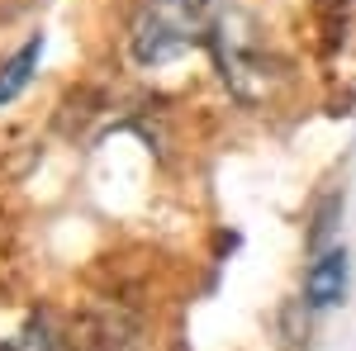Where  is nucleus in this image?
I'll use <instances>...</instances> for the list:
<instances>
[{
  "instance_id": "nucleus-2",
  "label": "nucleus",
  "mask_w": 356,
  "mask_h": 351,
  "mask_svg": "<svg viewBox=\"0 0 356 351\" xmlns=\"http://www.w3.org/2000/svg\"><path fill=\"white\" fill-rule=\"evenodd\" d=\"M342 295H347V252L332 247L314 261L304 299H309V309H332V304H342Z\"/></svg>"
},
{
  "instance_id": "nucleus-1",
  "label": "nucleus",
  "mask_w": 356,
  "mask_h": 351,
  "mask_svg": "<svg viewBox=\"0 0 356 351\" xmlns=\"http://www.w3.org/2000/svg\"><path fill=\"white\" fill-rule=\"evenodd\" d=\"M204 5L209 0H147L134 24V57L147 67H162L171 57H181L209 28Z\"/></svg>"
},
{
  "instance_id": "nucleus-3",
  "label": "nucleus",
  "mask_w": 356,
  "mask_h": 351,
  "mask_svg": "<svg viewBox=\"0 0 356 351\" xmlns=\"http://www.w3.org/2000/svg\"><path fill=\"white\" fill-rule=\"evenodd\" d=\"M38 48H43V43H38V38H29L24 48H19V53L0 67V105H10V100H15V95L29 85L33 67H38Z\"/></svg>"
}]
</instances>
